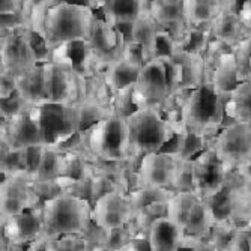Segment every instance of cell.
Segmentation results:
<instances>
[{"label":"cell","instance_id":"1","mask_svg":"<svg viewBox=\"0 0 251 251\" xmlns=\"http://www.w3.org/2000/svg\"><path fill=\"white\" fill-rule=\"evenodd\" d=\"M42 236L27 250L39 251L45 242L66 235H83L92 220V203L71 194H60L44 203Z\"/></svg>","mask_w":251,"mask_h":251},{"label":"cell","instance_id":"2","mask_svg":"<svg viewBox=\"0 0 251 251\" xmlns=\"http://www.w3.org/2000/svg\"><path fill=\"white\" fill-rule=\"evenodd\" d=\"M128 119L129 128V158L125 163L139 169L142 158L151 152L161 151L175 135L180 125L169 121L156 108H137Z\"/></svg>","mask_w":251,"mask_h":251},{"label":"cell","instance_id":"3","mask_svg":"<svg viewBox=\"0 0 251 251\" xmlns=\"http://www.w3.org/2000/svg\"><path fill=\"white\" fill-rule=\"evenodd\" d=\"M226 98L217 95L211 83L191 90L180 111V122L188 132L212 140L226 124Z\"/></svg>","mask_w":251,"mask_h":251},{"label":"cell","instance_id":"4","mask_svg":"<svg viewBox=\"0 0 251 251\" xmlns=\"http://www.w3.org/2000/svg\"><path fill=\"white\" fill-rule=\"evenodd\" d=\"M95 11L86 5L62 3L51 6L45 21L44 39L49 49L71 42H84L90 38Z\"/></svg>","mask_w":251,"mask_h":251},{"label":"cell","instance_id":"5","mask_svg":"<svg viewBox=\"0 0 251 251\" xmlns=\"http://www.w3.org/2000/svg\"><path fill=\"white\" fill-rule=\"evenodd\" d=\"M78 134L84 148L98 161L125 163L129 158V128L126 116L111 115Z\"/></svg>","mask_w":251,"mask_h":251},{"label":"cell","instance_id":"6","mask_svg":"<svg viewBox=\"0 0 251 251\" xmlns=\"http://www.w3.org/2000/svg\"><path fill=\"white\" fill-rule=\"evenodd\" d=\"M84 45L86 57L78 73L86 77H90L102 73L108 65L122 57L125 39L110 21L95 12L94 29Z\"/></svg>","mask_w":251,"mask_h":251},{"label":"cell","instance_id":"7","mask_svg":"<svg viewBox=\"0 0 251 251\" xmlns=\"http://www.w3.org/2000/svg\"><path fill=\"white\" fill-rule=\"evenodd\" d=\"M0 137L18 149L47 145L42 105H30L9 119L0 118Z\"/></svg>","mask_w":251,"mask_h":251},{"label":"cell","instance_id":"8","mask_svg":"<svg viewBox=\"0 0 251 251\" xmlns=\"http://www.w3.org/2000/svg\"><path fill=\"white\" fill-rule=\"evenodd\" d=\"M212 149L227 170H235L251 159V125L242 122L226 124L212 139Z\"/></svg>","mask_w":251,"mask_h":251},{"label":"cell","instance_id":"9","mask_svg":"<svg viewBox=\"0 0 251 251\" xmlns=\"http://www.w3.org/2000/svg\"><path fill=\"white\" fill-rule=\"evenodd\" d=\"M39 65L30 41V29L0 35V73L20 77Z\"/></svg>","mask_w":251,"mask_h":251},{"label":"cell","instance_id":"10","mask_svg":"<svg viewBox=\"0 0 251 251\" xmlns=\"http://www.w3.org/2000/svg\"><path fill=\"white\" fill-rule=\"evenodd\" d=\"M169 84L166 77V66L156 57L146 62L134 83V104L137 108H156L161 111L167 97Z\"/></svg>","mask_w":251,"mask_h":251},{"label":"cell","instance_id":"11","mask_svg":"<svg viewBox=\"0 0 251 251\" xmlns=\"http://www.w3.org/2000/svg\"><path fill=\"white\" fill-rule=\"evenodd\" d=\"M135 215L129 193L113 191L92 204V220L105 232L132 223Z\"/></svg>","mask_w":251,"mask_h":251},{"label":"cell","instance_id":"12","mask_svg":"<svg viewBox=\"0 0 251 251\" xmlns=\"http://www.w3.org/2000/svg\"><path fill=\"white\" fill-rule=\"evenodd\" d=\"M32 176L15 173L0 182V221L32 209Z\"/></svg>","mask_w":251,"mask_h":251},{"label":"cell","instance_id":"13","mask_svg":"<svg viewBox=\"0 0 251 251\" xmlns=\"http://www.w3.org/2000/svg\"><path fill=\"white\" fill-rule=\"evenodd\" d=\"M177 164H179L177 156L163 151L151 152L145 155L139 166L140 184L148 187L172 190Z\"/></svg>","mask_w":251,"mask_h":251},{"label":"cell","instance_id":"14","mask_svg":"<svg viewBox=\"0 0 251 251\" xmlns=\"http://www.w3.org/2000/svg\"><path fill=\"white\" fill-rule=\"evenodd\" d=\"M2 223V236L18 247H29L42 236V209L32 208Z\"/></svg>","mask_w":251,"mask_h":251},{"label":"cell","instance_id":"15","mask_svg":"<svg viewBox=\"0 0 251 251\" xmlns=\"http://www.w3.org/2000/svg\"><path fill=\"white\" fill-rule=\"evenodd\" d=\"M212 39L224 42L227 47L232 50L238 44L251 38V29L245 25L238 9L233 8H223L218 17L211 25Z\"/></svg>","mask_w":251,"mask_h":251},{"label":"cell","instance_id":"16","mask_svg":"<svg viewBox=\"0 0 251 251\" xmlns=\"http://www.w3.org/2000/svg\"><path fill=\"white\" fill-rule=\"evenodd\" d=\"M185 236V230L169 217L158 218L148 233L151 251H182Z\"/></svg>","mask_w":251,"mask_h":251},{"label":"cell","instance_id":"17","mask_svg":"<svg viewBox=\"0 0 251 251\" xmlns=\"http://www.w3.org/2000/svg\"><path fill=\"white\" fill-rule=\"evenodd\" d=\"M15 92L32 105L49 104L47 98V80H45L44 63L36 65L30 71L17 77Z\"/></svg>","mask_w":251,"mask_h":251},{"label":"cell","instance_id":"18","mask_svg":"<svg viewBox=\"0 0 251 251\" xmlns=\"http://www.w3.org/2000/svg\"><path fill=\"white\" fill-rule=\"evenodd\" d=\"M209 83L214 89V92L223 98L229 97L233 90L242 83L238 62H236V57H235L232 50L226 51L220 57L215 70L212 71Z\"/></svg>","mask_w":251,"mask_h":251},{"label":"cell","instance_id":"19","mask_svg":"<svg viewBox=\"0 0 251 251\" xmlns=\"http://www.w3.org/2000/svg\"><path fill=\"white\" fill-rule=\"evenodd\" d=\"M217 223L218 220L211 203L206 199H199L185 221L184 230L187 236L204 239L211 233Z\"/></svg>","mask_w":251,"mask_h":251},{"label":"cell","instance_id":"20","mask_svg":"<svg viewBox=\"0 0 251 251\" xmlns=\"http://www.w3.org/2000/svg\"><path fill=\"white\" fill-rule=\"evenodd\" d=\"M95 12L111 25H118V23L134 21L146 11L143 9L142 0H98Z\"/></svg>","mask_w":251,"mask_h":251},{"label":"cell","instance_id":"21","mask_svg":"<svg viewBox=\"0 0 251 251\" xmlns=\"http://www.w3.org/2000/svg\"><path fill=\"white\" fill-rule=\"evenodd\" d=\"M224 110H226V124L242 122L251 125V80L242 81L226 98Z\"/></svg>","mask_w":251,"mask_h":251},{"label":"cell","instance_id":"22","mask_svg":"<svg viewBox=\"0 0 251 251\" xmlns=\"http://www.w3.org/2000/svg\"><path fill=\"white\" fill-rule=\"evenodd\" d=\"M149 14L159 29L173 30L188 25L184 12V0H155L149 8Z\"/></svg>","mask_w":251,"mask_h":251},{"label":"cell","instance_id":"23","mask_svg":"<svg viewBox=\"0 0 251 251\" xmlns=\"http://www.w3.org/2000/svg\"><path fill=\"white\" fill-rule=\"evenodd\" d=\"M158 25L151 17L149 12H143L139 18L132 23L131 41L139 44L146 62L156 59V41H158Z\"/></svg>","mask_w":251,"mask_h":251},{"label":"cell","instance_id":"24","mask_svg":"<svg viewBox=\"0 0 251 251\" xmlns=\"http://www.w3.org/2000/svg\"><path fill=\"white\" fill-rule=\"evenodd\" d=\"M224 8V0H184L185 20L190 27H211Z\"/></svg>","mask_w":251,"mask_h":251},{"label":"cell","instance_id":"25","mask_svg":"<svg viewBox=\"0 0 251 251\" xmlns=\"http://www.w3.org/2000/svg\"><path fill=\"white\" fill-rule=\"evenodd\" d=\"M65 173V151L62 146L54 143H47L42 146V155L39 167L33 176V180H54L62 177Z\"/></svg>","mask_w":251,"mask_h":251},{"label":"cell","instance_id":"26","mask_svg":"<svg viewBox=\"0 0 251 251\" xmlns=\"http://www.w3.org/2000/svg\"><path fill=\"white\" fill-rule=\"evenodd\" d=\"M173 59L180 63L184 71V84L187 90H196L204 83V60L203 54L191 53L187 50H179Z\"/></svg>","mask_w":251,"mask_h":251},{"label":"cell","instance_id":"27","mask_svg":"<svg viewBox=\"0 0 251 251\" xmlns=\"http://www.w3.org/2000/svg\"><path fill=\"white\" fill-rule=\"evenodd\" d=\"M73 108V119H74V126L77 132L86 131L92 125L98 124L100 121L115 115L111 110V107L102 105L95 101L84 100L78 105L71 107Z\"/></svg>","mask_w":251,"mask_h":251},{"label":"cell","instance_id":"28","mask_svg":"<svg viewBox=\"0 0 251 251\" xmlns=\"http://www.w3.org/2000/svg\"><path fill=\"white\" fill-rule=\"evenodd\" d=\"M140 70L142 68H137L135 65L121 57L119 60L108 65L102 74H104V80L108 89L111 90V94H116L122 87L134 84L137 77H139Z\"/></svg>","mask_w":251,"mask_h":251},{"label":"cell","instance_id":"29","mask_svg":"<svg viewBox=\"0 0 251 251\" xmlns=\"http://www.w3.org/2000/svg\"><path fill=\"white\" fill-rule=\"evenodd\" d=\"M199 199L200 197L196 193H191V191L175 193L170 197L169 203H167V217L184 229L185 221H187L193 206H194Z\"/></svg>","mask_w":251,"mask_h":251},{"label":"cell","instance_id":"30","mask_svg":"<svg viewBox=\"0 0 251 251\" xmlns=\"http://www.w3.org/2000/svg\"><path fill=\"white\" fill-rule=\"evenodd\" d=\"M167 203L166 201H155L148 204L146 208L137 211L132 220V224L137 230V235H148L151 226L158 220V218H163L167 217Z\"/></svg>","mask_w":251,"mask_h":251},{"label":"cell","instance_id":"31","mask_svg":"<svg viewBox=\"0 0 251 251\" xmlns=\"http://www.w3.org/2000/svg\"><path fill=\"white\" fill-rule=\"evenodd\" d=\"M173 194H175V191H172L169 188H156V187H148V185H142L139 188L129 191V197H131L135 212L146 208L151 203L170 200V197Z\"/></svg>","mask_w":251,"mask_h":251},{"label":"cell","instance_id":"32","mask_svg":"<svg viewBox=\"0 0 251 251\" xmlns=\"http://www.w3.org/2000/svg\"><path fill=\"white\" fill-rule=\"evenodd\" d=\"M90 245L81 235H66L45 242L39 251H90Z\"/></svg>","mask_w":251,"mask_h":251},{"label":"cell","instance_id":"33","mask_svg":"<svg viewBox=\"0 0 251 251\" xmlns=\"http://www.w3.org/2000/svg\"><path fill=\"white\" fill-rule=\"evenodd\" d=\"M172 190L175 193H179V191L196 193L193 159H191V161H182V159H179V164H177V169H176V175H175V179H173Z\"/></svg>","mask_w":251,"mask_h":251},{"label":"cell","instance_id":"34","mask_svg":"<svg viewBox=\"0 0 251 251\" xmlns=\"http://www.w3.org/2000/svg\"><path fill=\"white\" fill-rule=\"evenodd\" d=\"M137 236V230L132 223L118 227V229L108 230L105 235V242L104 245L115 250V251H122L134 238Z\"/></svg>","mask_w":251,"mask_h":251},{"label":"cell","instance_id":"35","mask_svg":"<svg viewBox=\"0 0 251 251\" xmlns=\"http://www.w3.org/2000/svg\"><path fill=\"white\" fill-rule=\"evenodd\" d=\"M111 110L115 115H121V116H129L131 113L137 110L134 104V84L122 87L116 94H113Z\"/></svg>","mask_w":251,"mask_h":251},{"label":"cell","instance_id":"36","mask_svg":"<svg viewBox=\"0 0 251 251\" xmlns=\"http://www.w3.org/2000/svg\"><path fill=\"white\" fill-rule=\"evenodd\" d=\"M211 143L212 140L209 139H204V137L188 132L184 142V148H182V152L179 155V159H182V161H191V159L199 156L203 151H206L211 146Z\"/></svg>","mask_w":251,"mask_h":251},{"label":"cell","instance_id":"37","mask_svg":"<svg viewBox=\"0 0 251 251\" xmlns=\"http://www.w3.org/2000/svg\"><path fill=\"white\" fill-rule=\"evenodd\" d=\"M211 41H212L211 27H191L190 39L185 50L197 54H204Z\"/></svg>","mask_w":251,"mask_h":251},{"label":"cell","instance_id":"38","mask_svg":"<svg viewBox=\"0 0 251 251\" xmlns=\"http://www.w3.org/2000/svg\"><path fill=\"white\" fill-rule=\"evenodd\" d=\"M113 191H125L118 182H115L113 179L101 175V173H95L94 175V179H92V196H90V201L92 204L101 199L102 196L108 194V193H113ZM126 193V191H125Z\"/></svg>","mask_w":251,"mask_h":251},{"label":"cell","instance_id":"39","mask_svg":"<svg viewBox=\"0 0 251 251\" xmlns=\"http://www.w3.org/2000/svg\"><path fill=\"white\" fill-rule=\"evenodd\" d=\"M50 9H51L50 0H41L39 3L35 5V8L30 12V18H29V29L33 33H38V35L44 36L45 21H47V15H49Z\"/></svg>","mask_w":251,"mask_h":251},{"label":"cell","instance_id":"40","mask_svg":"<svg viewBox=\"0 0 251 251\" xmlns=\"http://www.w3.org/2000/svg\"><path fill=\"white\" fill-rule=\"evenodd\" d=\"M163 60L166 66V77H167V84H169V92L173 94L179 89H184V71L179 62H176L173 57H159Z\"/></svg>","mask_w":251,"mask_h":251},{"label":"cell","instance_id":"41","mask_svg":"<svg viewBox=\"0 0 251 251\" xmlns=\"http://www.w3.org/2000/svg\"><path fill=\"white\" fill-rule=\"evenodd\" d=\"M0 102H2L0 104V118L3 119H9L32 105L26 100H23L17 92L6 100H0Z\"/></svg>","mask_w":251,"mask_h":251},{"label":"cell","instance_id":"42","mask_svg":"<svg viewBox=\"0 0 251 251\" xmlns=\"http://www.w3.org/2000/svg\"><path fill=\"white\" fill-rule=\"evenodd\" d=\"M180 47L170 32L159 29L158 30V41H156V57H173Z\"/></svg>","mask_w":251,"mask_h":251},{"label":"cell","instance_id":"43","mask_svg":"<svg viewBox=\"0 0 251 251\" xmlns=\"http://www.w3.org/2000/svg\"><path fill=\"white\" fill-rule=\"evenodd\" d=\"M20 29H29V21L21 12L0 15V35L11 33Z\"/></svg>","mask_w":251,"mask_h":251},{"label":"cell","instance_id":"44","mask_svg":"<svg viewBox=\"0 0 251 251\" xmlns=\"http://www.w3.org/2000/svg\"><path fill=\"white\" fill-rule=\"evenodd\" d=\"M42 146H29V148H21L23 152V166H25V172L27 175L35 176L39 163H41V155H42Z\"/></svg>","mask_w":251,"mask_h":251},{"label":"cell","instance_id":"45","mask_svg":"<svg viewBox=\"0 0 251 251\" xmlns=\"http://www.w3.org/2000/svg\"><path fill=\"white\" fill-rule=\"evenodd\" d=\"M105 235L107 232L104 229H101V227L94 221V220H90L89 226H87V229L84 230V233L81 235L90 245L92 247H97V245H104L105 242Z\"/></svg>","mask_w":251,"mask_h":251},{"label":"cell","instance_id":"46","mask_svg":"<svg viewBox=\"0 0 251 251\" xmlns=\"http://www.w3.org/2000/svg\"><path fill=\"white\" fill-rule=\"evenodd\" d=\"M15 81L17 77L0 73V100H6L15 94Z\"/></svg>","mask_w":251,"mask_h":251},{"label":"cell","instance_id":"47","mask_svg":"<svg viewBox=\"0 0 251 251\" xmlns=\"http://www.w3.org/2000/svg\"><path fill=\"white\" fill-rule=\"evenodd\" d=\"M122 251H151L148 235H137Z\"/></svg>","mask_w":251,"mask_h":251},{"label":"cell","instance_id":"48","mask_svg":"<svg viewBox=\"0 0 251 251\" xmlns=\"http://www.w3.org/2000/svg\"><path fill=\"white\" fill-rule=\"evenodd\" d=\"M23 9V0H0V15L17 14Z\"/></svg>","mask_w":251,"mask_h":251},{"label":"cell","instance_id":"49","mask_svg":"<svg viewBox=\"0 0 251 251\" xmlns=\"http://www.w3.org/2000/svg\"><path fill=\"white\" fill-rule=\"evenodd\" d=\"M235 172H236L245 182H251V159H248L247 163H244V164H241L239 167H236Z\"/></svg>","mask_w":251,"mask_h":251},{"label":"cell","instance_id":"50","mask_svg":"<svg viewBox=\"0 0 251 251\" xmlns=\"http://www.w3.org/2000/svg\"><path fill=\"white\" fill-rule=\"evenodd\" d=\"M51 6H56V5H62V3H73V5H86V6H90L89 0H50Z\"/></svg>","mask_w":251,"mask_h":251},{"label":"cell","instance_id":"51","mask_svg":"<svg viewBox=\"0 0 251 251\" xmlns=\"http://www.w3.org/2000/svg\"><path fill=\"white\" fill-rule=\"evenodd\" d=\"M155 2V0H142V5H143V9L146 11V12H149V8H151V5Z\"/></svg>","mask_w":251,"mask_h":251},{"label":"cell","instance_id":"52","mask_svg":"<svg viewBox=\"0 0 251 251\" xmlns=\"http://www.w3.org/2000/svg\"><path fill=\"white\" fill-rule=\"evenodd\" d=\"M92 251H115V250H111V248H108L105 245H97V247L92 248Z\"/></svg>","mask_w":251,"mask_h":251},{"label":"cell","instance_id":"53","mask_svg":"<svg viewBox=\"0 0 251 251\" xmlns=\"http://www.w3.org/2000/svg\"><path fill=\"white\" fill-rule=\"evenodd\" d=\"M89 3H90V8H92L94 11H97V8H98V0H89Z\"/></svg>","mask_w":251,"mask_h":251},{"label":"cell","instance_id":"54","mask_svg":"<svg viewBox=\"0 0 251 251\" xmlns=\"http://www.w3.org/2000/svg\"><path fill=\"white\" fill-rule=\"evenodd\" d=\"M244 229H245V230H248V232H251V221H250V223H248V224L244 227Z\"/></svg>","mask_w":251,"mask_h":251},{"label":"cell","instance_id":"55","mask_svg":"<svg viewBox=\"0 0 251 251\" xmlns=\"http://www.w3.org/2000/svg\"><path fill=\"white\" fill-rule=\"evenodd\" d=\"M26 251H32V250H26Z\"/></svg>","mask_w":251,"mask_h":251},{"label":"cell","instance_id":"56","mask_svg":"<svg viewBox=\"0 0 251 251\" xmlns=\"http://www.w3.org/2000/svg\"><path fill=\"white\" fill-rule=\"evenodd\" d=\"M250 251H251V247H250Z\"/></svg>","mask_w":251,"mask_h":251}]
</instances>
